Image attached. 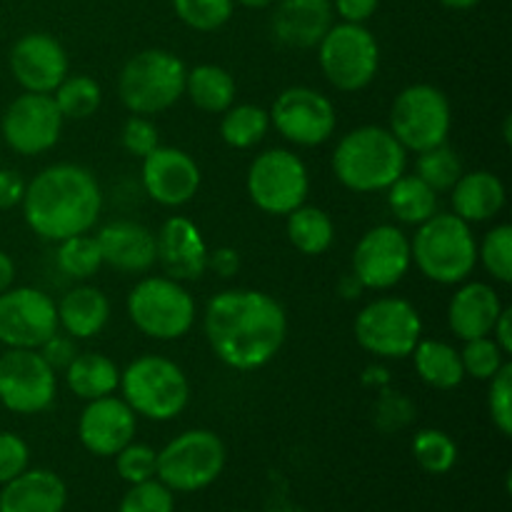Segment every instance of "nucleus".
<instances>
[{
	"instance_id": "nucleus-29",
	"label": "nucleus",
	"mask_w": 512,
	"mask_h": 512,
	"mask_svg": "<svg viewBox=\"0 0 512 512\" xmlns=\"http://www.w3.org/2000/svg\"><path fill=\"white\" fill-rule=\"evenodd\" d=\"M235 93H238V85H235L233 73L223 65L203 63L188 68L185 95L200 113L223 115L235 103Z\"/></svg>"
},
{
	"instance_id": "nucleus-3",
	"label": "nucleus",
	"mask_w": 512,
	"mask_h": 512,
	"mask_svg": "<svg viewBox=\"0 0 512 512\" xmlns=\"http://www.w3.org/2000/svg\"><path fill=\"white\" fill-rule=\"evenodd\" d=\"M330 168L338 183L353 193H385L408 173V150L383 125H360L335 143Z\"/></svg>"
},
{
	"instance_id": "nucleus-37",
	"label": "nucleus",
	"mask_w": 512,
	"mask_h": 512,
	"mask_svg": "<svg viewBox=\"0 0 512 512\" xmlns=\"http://www.w3.org/2000/svg\"><path fill=\"white\" fill-rule=\"evenodd\" d=\"M463 173V160H460V155L448 143L425 150V153H418V160H415V175L423 183H428L438 195L450 193V188L458 183V178Z\"/></svg>"
},
{
	"instance_id": "nucleus-45",
	"label": "nucleus",
	"mask_w": 512,
	"mask_h": 512,
	"mask_svg": "<svg viewBox=\"0 0 512 512\" xmlns=\"http://www.w3.org/2000/svg\"><path fill=\"white\" fill-rule=\"evenodd\" d=\"M30 468V448L20 435L0 433V485L18 478L23 470Z\"/></svg>"
},
{
	"instance_id": "nucleus-4",
	"label": "nucleus",
	"mask_w": 512,
	"mask_h": 512,
	"mask_svg": "<svg viewBox=\"0 0 512 512\" xmlns=\"http://www.w3.org/2000/svg\"><path fill=\"white\" fill-rule=\"evenodd\" d=\"M413 265L438 285H460L478 268V240L473 225L455 213H435L410 238Z\"/></svg>"
},
{
	"instance_id": "nucleus-26",
	"label": "nucleus",
	"mask_w": 512,
	"mask_h": 512,
	"mask_svg": "<svg viewBox=\"0 0 512 512\" xmlns=\"http://www.w3.org/2000/svg\"><path fill=\"white\" fill-rule=\"evenodd\" d=\"M450 213L458 215L468 225L488 223L503 213L508 203V190L505 183L490 170H470L458 178V183L450 188Z\"/></svg>"
},
{
	"instance_id": "nucleus-34",
	"label": "nucleus",
	"mask_w": 512,
	"mask_h": 512,
	"mask_svg": "<svg viewBox=\"0 0 512 512\" xmlns=\"http://www.w3.org/2000/svg\"><path fill=\"white\" fill-rule=\"evenodd\" d=\"M53 100L65 120H88L103 105V88L85 73H68L53 90Z\"/></svg>"
},
{
	"instance_id": "nucleus-12",
	"label": "nucleus",
	"mask_w": 512,
	"mask_h": 512,
	"mask_svg": "<svg viewBox=\"0 0 512 512\" xmlns=\"http://www.w3.org/2000/svg\"><path fill=\"white\" fill-rule=\"evenodd\" d=\"M248 198L258 210L268 215L293 213L308 200L310 173L300 155L285 148H270L255 155L245 178Z\"/></svg>"
},
{
	"instance_id": "nucleus-51",
	"label": "nucleus",
	"mask_w": 512,
	"mask_h": 512,
	"mask_svg": "<svg viewBox=\"0 0 512 512\" xmlns=\"http://www.w3.org/2000/svg\"><path fill=\"white\" fill-rule=\"evenodd\" d=\"M15 283V263L5 250H0V293L13 288Z\"/></svg>"
},
{
	"instance_id": "nucleus-11",
	"label": "nucleus",
	"mask_w": 512,
	"mask_h": 512,
	"mask_svg": "<svg viewBox=\"0 0 512 512\" xmlns=\"http://www.w3.org/2000/svg\"><path fill=\"white\" fill-rule=\"evenodd\" d=\"M318 65L340 93H360L380 70L378 38L360 23H333L318 43Z\"/></svg>"
},
{
	"instance_id": "nucleus-8",
	"label": "nucleus",
	"mask_w": 512,
	"mask_h": 512,
	"mask_svg": "<svg viewBox=\"0 0 512 512\" xmlns=\"http://www.w3.org/2000/svg\"><path fill=\"white\" fill-rule=\"evenodd\" d=\"M388 130L408 153H425L448 143L453 130V105L448 95L430 83H413L395 95Z\"/></svg>"
},
{
	"instance_id": "nucleus-13",
	"label": "nucleus",
	"mask_w": 512,
	"mask_h": 512,
	"mask_svg": "<svg viewBox=\"0 0 512 512\" xmlns=\"http://www.w3.org/2000/svg\"><path fill=\"white\" fill-rule=\"evenodd\" d=\"M270 128L298 148H318L333 138L338 128V113L328 95L308 85L285 88L273 100Z\"/></svg>"
},
{
	"instance_id": "nucleus-38",
	"label": "nucleus",
	"mask_w": 512,
	"mask_h": 512,
	"mask_svg": "<svg viewBox=\"0 0 512 512\" xmlns=\"http://www.w3.org/2000/svg\"><path fill=\"white\" fill-rule=\"evenodd\" d=\"M173 10L190 30L213 33L233 18L235 0H173Z\"/></svg>"
},
{
	"instance_id": "nucleus-14",
	"label": "nucleus",
	"mask_w": 512,
	"mask_h": 512,
	"mask_svg": "<svg viewBox=\"0 0 512 512\" xmlns=\"http://www.w3.org/2000/svg\"><path fill=\"white\" fill-rule=\"evenodd\" d=\"M58 373L38 350L5 348L0 355V405L13 415H40L55 403Z\"/></svg>"
},
{
	"instance_id": "nucleus-27",
	"label": "nucleus",
	"mask_w": 512,
	"mask_h": 512,
	"mask_svg": "<svg viewBox=\"0 0 512 512\" xmlns=\"http://www.w3.org/2000/svg\"><path fill=\"white\" fill-rule=\"evenodd\" d=\"M58 308V330L75 340H90L105 330L110 320V300L100 288L80 283L55 303Z\"/></svg>"
},
{
	"instance_id": "nucleus-24",
	"label": "nucleus",
	"mask_w": 512,
	"mask_h": 512,
	"mask_svg": "<svg viewBox=\"0 0 512 512\" xmlns=\"http://www.w3.org/2000/svg\"><path fill=\"white\" fill-rule=\"evenodd\" d=\"M503 300L498 290L483 280H465L458 285L448 303V325L458 340L485 338L493 330L495 320L503 313Z\"/></svg>"
},
{
	"instance_id": "nucleus-1",
	"label": "nucleus",
	"mask_w": 512,
	"mask_h": 512,
	"mask_svg": "<svg viewBox=\"0 0 512 512\" xmlns=\"http://www.w3.org/2000/svg\"><path fill=\"white\" fill-rule=\"evenodd\" d=\"M203 333L215 358L230 370L265 368L288 338L285 308L263 290L230 288L205 305Z\"/></svg>"
},
{
	"instance_id": "nucleus-50",
	"label": "nucleus",
	"mask_w": 512,
	"mask_h": 512,
	"mask_svg": "<svg viewBox=\"0 0 512 512\" xmlns=\"http://www.w3.org/2000/svg\"><path fill=\"white\" fill-rule=\"evenodd\" d=\"M490 338L500 345V350H503L505 355L512 353V310L510 308H503V313L498 315L493 330H490Z\"/></svg>"
},
{
	"instance_id": "nucleus-32",
	"label": "nucleus",
	"mask_w": 512,
	"mask_h": 512,
	"mask_svg": "<svg viewBox=\"0 0 512 512\" xmlns=\"http://www.w3.org/2000/svg\"><path fill=\"white\" fill-rule=\"evenodd\" d=\"M385 193H388V208L405 225L418 228L420 223L438 213V193L415 173H403Z\"/></svg>"
},
{
	"instance_id": "nucleus-20",
	"label": "nucleus",
	"mask_w": 512,
	"mask_h": 512,
	"mask_svg": "<svg viewBox=\"0 0 512 512\" xmlns=\"http://www.w3.org/2000/svg\"><path fill=\"white\" fill-rule=\"evenodd\" d=\"M138 415L123 398L105 395L88 400L78 418V440L95 458H115L120 450L135 440Z\"/></svg>"
},
{
	"instance_id": "nucleus-23",
	"label": "nucleus",
	"mask_w": 512,
	"mask_h": 512,
	"mask_svg": "<svg viewBox=\"0 0 512 512\" xmlns=\"http://www.w3.org/2000/svg\"><path fill=\"white\" fill-rule=\"evenodd\" d=\"M330 25H333L330 0H275L270 28L275 38L288 48H318Z\"/></svg>"
},
{
	"instance_id": "nucleus-19",
	"label": "nucleus",
	"mask_w": 512,
	"mask_h": 512,
	"mask_svg": "<svg viewBox=\"0 0 512 512\" xmlns=\"http://www.w3.org/2000/svg\"><path fill=\"white\" fill-rule=\"evenodd\" d=\"M10 73L25 93L53 95L70 73V58L63 43L50 33H25L13 43L8 55Z\"/></svg>"
},
{
	"instance_id": "nucleus-9",
	"label": "nucleus",
	"mask_w": 512,
	"mask_h": 512,
	"mask_svg": "<svg viewBox=\"0 0 512 512\" xmlns=\"http://www.w3.org/2000/svg\"><path fill=\"white\" fill-rule=\"evenodd\" d=\"M225 460L228 450L218 433L205 428L185 430L158 450L155 478L173 493H198L223 475Z\"/></svg>"
},
{
	"instance_id": "nucleus-17",
	"label": "nucleus",
	"mask_w": 512,
	"mask_h": 512,
	"mask_svg": "<svg viewBox=\"0 0 512 512\" xmlns=\"http://www.w3.org/2000/svg\"><path fill=\"white\" fill-rule=\"evenodd\" d=\"M58 333V308L48 293L30 285L0 293V345L38 350Z\"/></svg>"
},
{
	"instance_id": "nucleus-16",
	"label": "nucleus",
	"mask_w": 512,
	"mask_h": 512,
	"mask_svg": "<svg viewBox=\"0 0 512 512\" xmlns=\"http://www.w3.org/2000/svg\"><path fill=\"white\" fill-rule=\"evenodd\" d=\"M413 268L410 235L398 225H375L360 235L353 250V275L365 290L395 288Z\"/></svg>"
},
{
	"instance_id": "nucleus-49",
	"label": "nucleus",
	"mask_w": 512,
	"mask_h": 512,
	"mask_svg": "<svg viewBox=\"0 0 512 512\" xmlns=\"http://www.w3.org/2000/svg\"><path fill=\"white\" fill-rule=\"evenodd\" d=\"M208 270H213L218 278H233L240 270V253L235 248H215L213 253L208 255Z\"/></svg>"
},
{
	"instance_id": "nucleus-41",
	"label": "nucleus",
	"mask_w": 512,
	"mask_h": 512,
	"mask_svg": "<svg viewBox=\"0 0 512 512\" xmlns=\"http://www.w3.org/2000/svg\"><path fill=\"white\" fill-rule=\"evenodd\" d=\"M115 470H118L120 480H125L128 485L153 480L155 470H158V450L133 440L115 455Z\"/></svg>"
},
{
	"instance_id": "nucleus-33",
	"label": "nucleus",
	"mask_w": 512,
	"mask_h": 512,
	"mask_svg": "<svg viewBox=\"0 0 512 512\" xmlns=\"http://www.w3.org/2000/svg\"><path fill=\"white\" fill-rule=\"evenodd\" d=\"M268 133L270 113L255 103H233L220 115V138L233 150H253Z\"/></svg>"
},
{
	"instance_id": "nucleus-42",
	"label": "nucleus",
	"mask_w": 512,
	"mask_h": 512,
	"mask_svg": "<svg viewBox=\"0 0 512 512\" xmlns=\"http://www.w3.org/2000/svg\"><path fill=\"white\" fill-rule=\"evenodd\" d=\"M488 413L503 438L512 435V365L505 363L488 380Z\"/></svg>"
},
{
	"instance_id": "nucleus-46",
	"label": "nucleus",
	"mask_w": 512,
	"mask_h": 512,
	"mask_svg": "<svg viewBox=\"0 0 512 512\" xmlns=\"http://www.w3.org/2000/svg\"><path fill=\"white\" fill-rule=\"evenodd\" d=\"M38 353L43 355L45 363L58 373V370H65L73 363V358L78 355V345H75V338L65 335L63 330H58V333H53L43 345H40Z\"/></svg>"
},
{
	"instance_id": "nucleus-21",
	"label": "nucleus",
	"mask_w": 512,
	"mask_h": 512,
	"mask_svg": "<svg viewBox=\"0 0 512 512\" xmlns=\"http://www.w3.org/2000/svg\"><path fill=\"white\" fill-rule=\"evenodd\" d=\"M155 265L178 283H193L208 273V243L185 215H170L155 233Z\"/></svg>"
},
{
	"instance_id": "nucleus-43",
	"label": "nucleus",
	"mask_w": 512,
	"mask_h": 512,
	"mask_svg": "<svg viewBox=\"0 0 512 512\" xmlns=\"http://www.w3.org/2000/svg\"><path fill=\"white\" fill-rule=\"evenodd\" d=\"M175 498L173 490L165 488L158 478L145 483L130 485L128 493L120 500L118 512H173Z\"/></svg>"
},
{
	"instance_id": "nucleus-40",
	"label": "nucleus",
	"mask_w": 512,
	"mask_h": 512,
	"mask_svg": "<svg viewBox=\"0 0 512 512\" xmlns=\"http://www.w3.org/2000/svg\"><path fill=\"white\" fill-rule=\"evenodd\" d=\"M460 360H463L465 378L488 383L508 363V355L500 350V345L490 335H485V338L465 340V348L460 350Z\"/></svg>"
},
{
	"instance_id": "nucleus-52",
	"label": "nucleus",
	"mask_w": 512,
	"mask_h": 512,
	"mask_svg": "<svg viewBox=\"0 0 512 512\" xmlns=\"http://www.w3.org/2000/svg\"><path fill=\"white\" fill-rule=\"evenodd\" d=\"M443 8H450V10H470L475 8V5L480 3V0H438Z\"/></svg>"
},
{
	"instance_id": "nucleus-2",
	"label": "nucleus",
	"mask_w": 512,
	"mask_h": 512,
	"mask_svg": "<svg viewBox=\"0 0 512 512\" xmlns=\"http://www.w3.org/2000/svg\"><path fill=\"white\" fill-rule=\"evenodd\" d=\"M20 208L38 238L60 243L93 230L103 213V188L85 165L53 163L25 185Z\"/></svg>"
},
{
	"instance_id": "nucleus-22",
	"label": "nucleus",
	"mask_w": 512,
	"mask_h": 512,
	"mask_svg": "<svg viewBox=\"0 0 512 512\" xmlns=\"http://www.w3.org/2000/svg\"><path fill=\"white\" fill-rule=\"evenodd\" d=\"M103 265L125 275H145L153 270L155 233L135 220H113L95 235Z\"/></svg>"
},
{
	"instance_id": "nucleus-7",
	"label": "nucleus",
	"mask_w": 512,
	"mask_h": 512,
	"mask_svg": "<svg viewBox=\"0 0 512 512\" xmlns=\"http://www.w3.org/2000/svg\"><path fill=\"white\" fill-rule=\"evenodd\" d=\"M125 308L135 330L160 343L185 338L193 330L195 315H198L193 295L185 288V283H178L168 275L140 278L130 288Z\"/></svg>"
},
{
	"instance_id": "nucleus-15",
	"label": "nucleus",
	"mask_w": 512,
	"mask_h": 512,
	"mask_svg": "<svg viewBox=\"0 0 512 512\" xmlns=\"http://www.w3.org/2000/svg\"><path fill=\"white\" fill-rule=\"evenodd\" d=\"M65 118L60 115L53 95L20 93L5 108L0 118V138L23 158H35L58 145Z\"/></svg>"
},
{
	"instance_id": "nucleus-35",
	"label": "nucleus",
	"mask_w": 512,
	"mask_h": 512,
	"mask_svg": "<svg viewBox=\"0 0 512 512\" xmlns=\"http://www.w3.org/2000/svg\"><path fill=\"white\" fill-rule=\"evenodd\" d=\"M55 265L65 278L75 280V283H88L103 268V255H100L95 235L83 233L60 240L58 250H55Z\"/></svg>"
},
{
	"instance_id": "nucleus-10",
	"label": "nucleus",
	"mask_w": 512,
	"mask_h": 512,
	"mask_svg": "<svg viewBox=\"0 0 512 512\" xmlns=\"http://www.w3.org/2000/svg\"><path fill=\"white\" fill-rule=\"evenodd\" d=\"M353 335L373 358L405 360L423 338V318L410 300L383 295L355 315Z\"/></svg>"
},
{
	"instance_id": "nucleus-48",
	"label": "nucleus",
	"mask_w": 512,
	"mask_h": 512,
	"mask_svg": "<svg viewBox=\"0 0 512 512\" xmlns=\"http://www.w3.org/2000/svg\"><path fill=\"white\" fill-rule=\"evenodd\" d=\"M25 180L18 170L0 168V210L18 208L25 195Z\"/></svg>"
},
{
	"instance_id": "nucleus-5",
	"label": "nucleus",
	"mask_w": 512,
	"mask_h": 512,
	"mask_svg": "<svg viewBox=\"0 0 512 512\" xmlns=\"http://www.w3.org/2000/svg\"><path fill=\"white\" fill-rule=\"evenodd\" d=\"M120 393L138 418L170 423L190 403V380L175 360L145 353L120 370Z\"/></svg>"
},
{
	"instance_id": "nucleus-39",
	"label": "nucleus",
	"mask_w": 512,
	"mask_h": 512,
	"mask_svg": "<svg viewBox=\"0 0 512 512\" xmlns=\"http://www.w3.org/2000/svg\"><path fill=\"white\" fill-rule=\"evenodd\" d=\"M478 263L498 283H512V225L500 223L485 233L483 243H478Z\"/></svg>"
},
{
	"instance_id": "nucleus-47",
	"label": "nucleus",
	"mask_w": 512,
	"mask_h": 512,
	"mask_svg": "<svg viewBox=\"0 0 512 512\" xmlns=\"http://www.w3.org/2000/svg\"><path fill=\"white\" fill-rule=\"evenodd\" d=\"M333 13L340 15L343 23H360L365 25L378 10L380 0H330Z\"/></svg>"
},
{
	"instance_id": "nucleus-30",
	"label": "nucleus",
	"mask_w": 512,
	"mask_h": 512,
	"mask_svg": "<svg viewBox=\"0 0 512 512\" xmlns=\"http://www.w3.org/2000/svg\"><path fill=\"white\" fill-rule=\"evenodd\" d=\"M63 373L70 393L85 403L113 395L120 385V368L103 353H78Z\"/></svg>"
},
{
	"instance_id": "nucleus-44",
	"label": "nucleus",
	"mask_w": 512,
	"mask_h": 512,
	"mask_svg": "<svg viewBox=\"0 0 512 512\" xmlns=\"http://www.w3.org/2000/svg\"><path fill=\"white\" fill-rule=\"evenodd\" d=\"M120 145L128 155L143 160L145 155H150L160 145L158 125L153 123V118H145V115H130L123 123V130H120Z\"/></svg>"
},
{
	"instance_id": "nucleus-18",
	"label": "nucleus",
	"mask_w": 512,
	"mask_h": 512,
	"mask_svg": "<svg viewBox=\"0 0 512 512\" xmlns=\"http://www.w3.org/2000/svg\"><path fill=\"white\" fill-rule=\"evenodd\" d=\"M145 195L163 208H183L198 195L203 173L190 153L173 145H158L140 165Z\"/></svg>"
},
{
	"instance_id": "nucleus-25",
	"label": "nucleus",
	"mask_w": 512,
	"mask_h": 512,
	"mask_svg": "<svg viewBox=\"0 0 512 512\" xmlns=\"http://www.w3.org/2000/svg\"><path fill=\"white\" fill-rule=\"evenodd\" d=\"M65 503L68 485L45 468L23 470L0 490V512H63Z\"/></svg>"
},
{
	"instance_id": "nucleus-36",
	"label": "nucleus",
	"mask_w": 512,
	"mask_h": 512,
	"mask_svg": "<svg viewBox=\"0 0 512 512\" xmlns=\"http://www.w3.org/2000/svg\"><path fill=\"white\" fill-rule=\"evenodd\" d=\"M413 458L425 473L445 475L458 463V445L445 430H418L413 438Z\"/></svg>"
},
{
	"instance_id": "nucleus-53",
	"label": "nucleus",
	"mask_w": 512,
	"mask_h": 512,
	"mask_svg": "<svg viewBox=\"0 0 512 512\" xmlns=\"http://www.w3.org/2000/svg\"><path fill=\"white\" fill-rule=\"evenodd\" d=\"M235 3L245 5V8H253V10H265L270 5H275V0H235Z\"/></svg>"
},
{
	"instance_id": "nucleus-6",
	"label": "nucleus",
	"mask_w": 512,
	"mask_h": 512,
	"mask_svg": "<svg viewBox=\"0 0 512 512\" xmlns=\"http://www.w3.org/2000/svg\"><path fill=\"white\" fill-rule=\"evenodd\" d=\"M188 65L163 48H148L125 60L118 75V95L130 115H153L173 108L185 95Z\"/></svg>"
},
{
	"instance_id": "nucleus-28",
	"label": "nucleus",
	"mask_w": 512,
	"mask_h": 512,
	"mask_svg": "<svg viewBox=\"0 0 512 512\" xmlns=\"http://www.w3.org/2000/svg\"><path fill=\"white\" fill-rule=\"evenodd\" d=\"M418 378L433 390H455L465 380L460 350L445 340L420 338L410 353Z\"/></svg>"
},
{
	"instance_id": "nucleus-31",
	"label": "nucleus",
	"mask_w": 512,
	"mask_h": 512,
	"mask_svg": "<svg viewBox=\"0 0 512 512\" xmlns=\"http://www.w3.org/2000/svg\"><path fill=\"white\" fill-rule=\"evenodd\" d=\"M285 233L290 245L303 255H323L335 243V225L328 210L303 203L293 213L285 215Z\"/></svg>"
}]
</instances>
